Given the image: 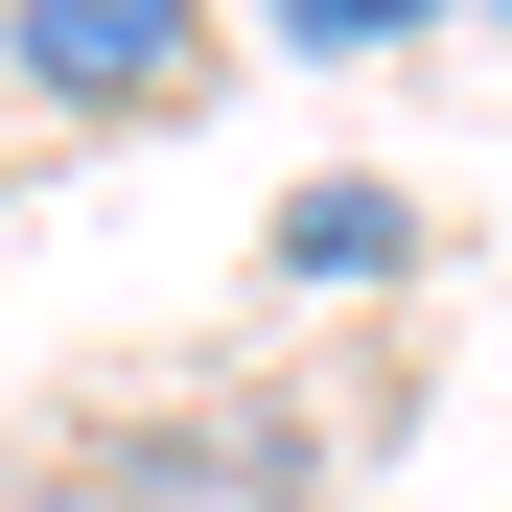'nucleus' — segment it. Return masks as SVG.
<instances>
[{
  "label": "nucleus",
  "mask_w": 512,
  "mask_h": 512,
  "mask_svg": "<svg viewBox=\"0 0 512 512\" xmlns=\"http://www.w3.org/2000/svg\"><path fill=\"white\" fill-rule=\"evenodd\" d=\"M210 70V0H0V94L24 117H163Z\"/></svg>",
  "instance_id": "1"
},
{
  "label": "nucleus",
  "mask_w": 512,
  "mask_h": 512,
  "mask_svg": "<svg viewBox=\"0 0 512 512\" xmlns=\"http://www.w3.org/2000/svg\"><path fill=\"white\" fill-rule=\"evenodd\" d=\"M280 280H419V210L373 163H326V187H280Z\"/></svg>",
  "instance_id": "2"
}]
</instances>
